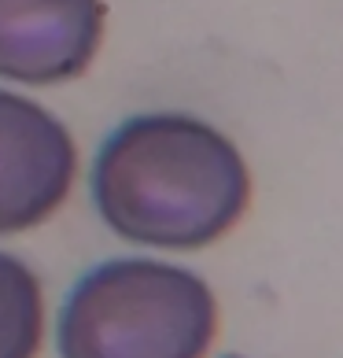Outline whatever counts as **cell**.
I'll list each match as a JSON object with an SVG mask.
<instances>
[{
  "mask_svg": "<svg viewBox=\"0 0 343 358\" xmlns=\"http://www.w3.org/2000/svg\"><path fill=\"white\" fill-rule=\"evenodd\" d=\"M92 203L129 244L196 251L221 241L251 203V170L210 122L152 111L122 122L92 163Z\"/></svg>",
  "mask_w": 343,
  "mask_h": 358,
  "instance_id": "cell-1",
  "label": "cell"
},
{
  "mask_svg": "<svg viewBox=\"0 0 343 358\" xmlns=\"http://www.w3.org/2000/svg\"><path fill=\"white\" fill-rule=\"evenodd\" d=\"M218 299L200 273L159 259H108L59 310V358H207Z\"/></svg>",
  "mask_w": 343,
  "mask_h": 358,
  "instance_id": "cell-2",
  "label": "cell"
},
{
  "mask_svg": "<svg viewBox=\"0 0 343 358\" xmlns=\"http://www.w3.org/2000/svg\"><path fill=\"white\" fill-rule=\"evenodd\" d=\"M74 170L71 129L41 103L0 89V236L34 229L56 215Z\"/></svg>",
  "mask_w": 343,
  "mask_h": 358,
  "instance_id": "cell-3",
  "label": "cell"
},
{
  "mask_svg": "<svg viewBox=\"0 0 343 358\" xmlns=\"http://www.w3.org/2000/svg\"><path fill=\"white\" fill-rule=\"evenodd\" d=\"M108 4L103 0H0V78L56 85L96 59Z\"/></svg>",
  "mask_w": 343,
  "mask_h": 358,
  "instance_id": "cell-4",
  "label": "cell"
},
{
  "mask_svg": "<svg viewBox=\"0 0 343 358\" xmlns=\"http://www.w3.org/2000/svg\"><path fill=\"white\" fill-rule=\"evenodd\" d=\"M45 336L41 281L22 259L0 251V358H37Z\"/></svg>",
  "mask_w": 343,
  "mask_h": 358,
  "instance_id": "cell-5",
  "label": "cell"
},
{
  "mask_svg": "<svg viewBox=\"0 0 343 358\" xmlns=\"http://www.w3.org/2000/svg\"><path fill=\"white\" fill-rule=\"evenodd\" d=\"M226 358H240V355H226Z\"/></svg>",
  "mask_w": 343,
  "mask_h": 358,
  "instance_id": "cell-6",
  "label": "cell"
}]
</instances>
